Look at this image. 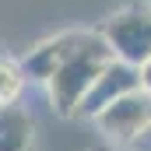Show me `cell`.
<instances>
[{
    "instance_id": "1",
    "label": "cell",
    "mask_w": 151,
    "mask_h": 151,
    "mask_svg": "<svg viewBox=\"0 0 151 151\" xmlns=\"http://www.w3.org/2000/svg\"><path fill=\"white\" fill-rule=\"evenodd\" d=\"M113 60L116 53L109 49V42L102 39L99 28H91V32H63L39 42L35 49L25 53L21 70L28 81L46 84L56 113L74 119L81 102L88 99V91Z\"/></svg>"
},
{
    "instance_id": "2",
    "label": "cell",
    "mask_w": 151,
    "mask_h": 151,
    "mask_svg": "<svg viewBox=\"0 0 151 151\" xmlns=\"http://www.w3.org/2000/svg\"><path fill=\"white\" fill-rule=\"evenodd\" d=\"M99 32L116 53V60H123L137 70L151 60V7L148 4H134V7L116 11L113 18L102 21Z\"/></svg>"
},
{
    "instance_id": "3",
    "label": "cell",
    "mask_w": 151,
    "mask_h": 151,
    "mask_svg": "<svg viewBox=\"0 0 151 151\" xmlns=\"http://www.w3.org/2000/svg\"><path fill=\"white\" fill-rule=\"evenodd\" d=\"M95 127H99L113 144L127 148L130 141L144 137V134L151 130V95L144 91V88L130 91L127 99H119L116 106H109L106 113L99 116Z\"/></svg>"
},
{
    "instance_id": "4",
    "label": "cell",
    "mask_w": 151,
    "mask_h": 151,
    "mask_svg": "<svg viewBox=\"0 0 151 151\" xmlns=\"http://www.w3.org/2000/svg\"><path fill=\"white\" fill-rule=\"evenodd\" d=\"M137 88H141V70L130 67V63H123V60H113V63L106 67V74L95 81V88L88 91V99L81 102L77 116H81V119H99L109 106H116L119 99H127V95L137 91Z\"/></svg>"
},
{
    "instance_id": "5",
    "label": "cell",
    "mask_w": 151,
    "mask_h": 151,
    "mask_svg": "<svg viewBox=\"0 0 151 151\" xmlns=\"http://www.w3.org/2000/svg\"><path fill=\"white\" fill-rule=\"evenodd\" d=\"M35 123L25 106H0V151H32Z\"/></svg>"
},
{
    "instance_id": "6",
    "label": "cell",
    "mask_w": 151,
    "mask_h": 151,
    "mask_svg": "<svg viewBox=\"0 0 151 151\" xmlns=\"http://www.w3.org/2000/svg\"><path fill=\"white\" fill-rule=\"evenodd\" d=\"M25 70H21V60H11V56H0V106H11L18 102L21 88H25Z\"/></svg>"
},
{
    "instance_id": "7",
    "label": "cell",
    "mask_w": 151,
    "mask_h": 151,
    "mask_svg": "<svg viewBox=\"0 0 151 151\" xmlns=\"http://www.w3.org/2000/svg\"><path fill=\"white\" fill-rule=\"evenodd\" d=\"M141 88H144V91L151 95V60L144 63V67H141Z\"/></svg>"
},
{
    "instance_id": "8",
    "label": "cell",
    "mask_w": 151,
    "mask_h": 151,
    "mask_svg": "<svg viewBox=\"0 0 151 151\" xmlns=\"http://www.w3.org/2000/svg\"><path fill=\"white\" fill-rule=\"evenodd\" d=\"M88 151H130V148H119V144H95V148H88Z\"/></svg>"
},
{
    "instance_id": "9",
    "label": "cell",
    "mask_w": 151,
    "mask_h": 151,
    "mask_svg": "<svg viewBox=\"0 0 151 151\" xmlns=\"http://www.w3.org/2000/svg\"><path fill=\"white\" fill-rule=\"evenodd\" d=\"M148 7H151V4H148Z\"/></svg>"
}]
</instances>
